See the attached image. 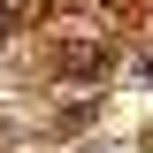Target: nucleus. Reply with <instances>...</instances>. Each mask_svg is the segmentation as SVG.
Wrapping results in <instances>:
<instances>
[{
	"mask_svg": "<svg viewBox=\"0 0 153 153\" xmlns=\"http://www.w3.org/2000/svg\"><path fill=\"white\" fill-rule=\"evenodd\" d=\"M0 38H8V0H0Z\"/></svg>",
	"mask_w": 153,
	"mask_h": 153,
	"instance_id": "f257e3e1",
	"label": "nucleus"
}]
</instances>
